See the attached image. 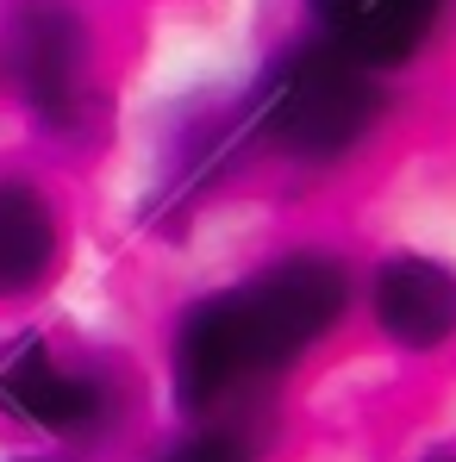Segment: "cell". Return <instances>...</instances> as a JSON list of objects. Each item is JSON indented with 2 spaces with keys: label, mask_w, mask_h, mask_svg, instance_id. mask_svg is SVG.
Listing matches in <instances>:
<instances>
[{
  "label": "cell",
  "mask_w": 456,
  "mask_h": 462,
  "mask_svg": "<svg viewBox=\"0 0 456 462\" xmlns=\"http://www.w3.org/2000/svg\"><path fill=\"white\" fill-rule=\"evenodd\" d=\"M63 263V213L32 175H0V300L38 294Z\"/></svg>",
  "instance_id": "obj_7"
},
{
  "label": "cell",
  "mask_w": 456,
  "mask_h": 462,
  "mask_svg": "<svg viewBox=\"0 0 456 462\" xmlns=\"http://www.w3.org/2000/svg\"><path fill=\"white\" fill-rule=\"evenodd\" d=\"M444 13H451V0H301L306 38L369 76L419 63L438 44Z\"/></svg>",
  "instance_id": "obj_5"
},
{
  "label": "cell",
  "mask_w": 456,
  "mask_h": 462,
  "mask_svg": "<svg viewBox=\"0 0 456 462\" xmlns=\"http://www.w3.org/2000/svg\"><path fill=\"white\" fill-rule=\"evenodd\" d=\"M381 113H387V94L369 69L344 63L338 51H325L312 38H294L256 69L231 119H237L244 144H263L282 162L325 169V162L363 151L376 138Z\"/></svg>",
  "instance_id": "obj_2"
},
{
  "label": "cell",
  "mask_w": 456,
  "mask_h": 462,
  "mask_svg": "<svg viewBox=\"0 0 456 462\" xmlns=\"http://www.w3.org/2000/svg\"><path fill=\"white\" fill-rule=\"evenodd\" d=\"M350 312V269L331 250H288L244 282L194 300L169 344L175 406L194 419L226 412L250 387L275 382Z\"/></svg>",
  "instance_id": "obj_1"
},
{
  "label": "cell",
  "mask_w": 456,
  "mask_h": 462,
  "mask_svg": "<svg viewBox=\"0 0 456 462\" xmlns=\"http://www.w3.org/2000/svg\"><path fill=\"white\" fill-rule=\"evenodd\" d=\"M113 412H119L113 382L63 363L38 331H19L0 344V419L25 431H51V438H88Z\"/></svg>",
  "instance_id": "obj_4"
},
{
  "label": "cell",
  "mask_w": 456,
  "mask_h": 462,
  "mask_svg": "<svg viewBox=\"0 0 456 462\" xmlns=\"http://www.w3.org/2000/svg\"><path fill=\"white\" fill-rule=\"evenodd\" d=\"M0 94L57 138L100 106V32L81 0H0Z\"/></svg>",
  "instance_id": "obj_3"
},
{
  "label": "cell",
  "mask_w": 456,
  "mask_h": 462,
  "mask_svg": "<svg viewBox=\"0 0 456 462\" xmlns=\"http://www.w3.org/2000/svg\"><path fill=\"white\" fill-rule=\"evenodd\" d=\"M432 462H456V457H432Z\"/></svg>",
  "instance_id": "obj_9"
},
{
  "label": "cell",
  "mask_w": 456,
  "mask_h": 462,
  "mask_svg": "<svg viewBox=\"0 0 456 462\" xmlns=\"http://www.w3.org/2000/svg\"><path fill=\"white\" fill-rule=\"evenodd\" d=\"M156 462H250V444H244V431H231V425H219V419H207L200 431L175 438Z\"/></svg>",
  "instance_id": "obj_8"
},
{
  "label": "cell",
  "mask_w": 456,
  "mask_h": 462,
  "mask_svg": "<svg viewBox=\"0 0 456 462\" xmlns=\"http://www.w3.org/2000/svg\"><path fill=\"white\" fill-rule=\"evenodd\" d=\"M369 319L400 350H444L456 337V269L419 250L381 256L369 275Z\"/></svg>",
  "instance_id": "obj_6"
}]
</instances>
